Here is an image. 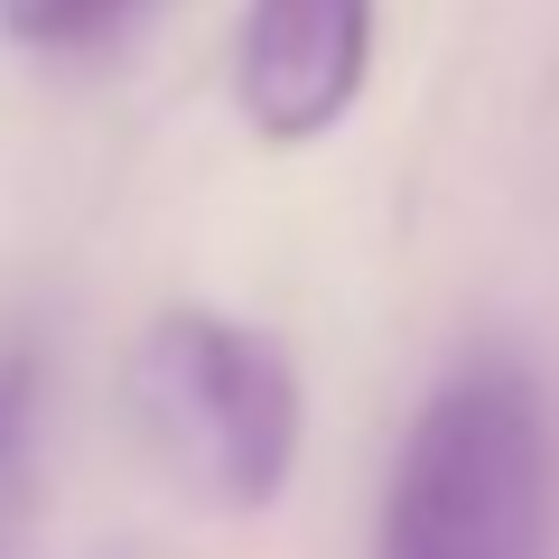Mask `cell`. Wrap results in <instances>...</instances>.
<instances>
[{
  "instance_id": "6da1fadb",
  "label": "cell",
  "mask_w": 559,
  "mask_h": 559,
  "mask_svg": "<svg viewBox=\"0 0 559 559\" xmlns=\"http://www.w3.org/2000/svg\"><path fill=\"white\" fill-rule=\"evenodd\" d=\"M121 411L150 466L205 513H271L308 448V392L289 345L205 299L159 308L131 336Z\"/></svg>"
},
{
  "instance_id": "7a4b0ae2",
  "label": "cell",
  "mask_w": 559,
  "mask_h": 559,
  "mask_svg": "<svg viewBox=\"0 0 559 559\" xmlns=\"http://www.w3.org/2000/svg\"><path fill=\"white\" fill-rule=\"evenodd\" d=\"M373 559H550V419L522 355L476 345L419 392Z\"/></svg>"
},
{
  "instance_id": "3957f363",
  "label": "cell",
  "mask_w": 559,
  "mask_h": 559,
  "mask_svg": "<svg viewBox=\"0 0 559 559\" xmlns=\"http://www.w3.org/2000/svg\"><path fill=\"white\" fill-rule=\"evenodd\" d=\"M373 0H242L234 112L261 150H318L373 75Z\"/></svg>"
},
{
  "instance_id": "277c9868",
  "label": "cell",
  "mask_w": 559,
  "mask_h": 559,
  "mask_svg": "<svg viewBox=\"0 0 559 559\" xmlns=\"http://www.w3.org/2000/svg\"><path fill=\"white\" fill-rule=\"evenodd\" d=\"M38 419H47V345L0 326V540L38 503Z\"/></svg>"
},
{
  "instance_id": "5b68a950",
  "label": "cell",
  "mask_w": 559,
  "mask_h": 559,
  "mask_svg": "<svg viewBox=\"0 0 559 559\" xmlns=\"http://www.w3.org/2000/svg\"><path fill=\"white\" fill-rule=\"evenodd\" d=\"M112 28V0H0V38L28 57H66Z\"/></svg>"
},
{
  "instance_id": "8992f818",
  "label": "cell",
  "mask_w": 559,
  "mask_h": 559,
  "mask_svg": "<svg viewBox=\"0 0 559 559\" xmlns=\"http://www.w3.org/2000/svg\"><path fill=\"white\" fill-rule=\"evenodd\" d=\"M121 10H131V0H112V20H121Z\"/></svg>"
}]
</instances>
